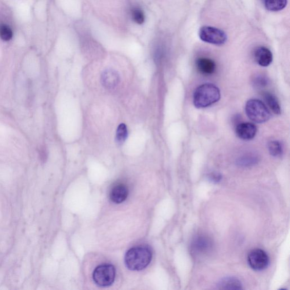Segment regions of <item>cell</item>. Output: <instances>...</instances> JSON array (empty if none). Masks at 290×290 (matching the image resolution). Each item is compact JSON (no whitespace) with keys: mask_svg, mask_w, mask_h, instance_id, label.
Segmentation results:
<instances>
[{"mask_svg":"<svg viewBox=\"0 0 290 290\" xmlns=\"http://www.w3.org/2000/svg\"><path fill=\"white\" fill-rule=\"evenodd\" d=\"M218 288L221 289H242V283L235 277H226L218 283Z\"/></svg>","mask_w":290,"mask_h":290,"instance_id":"13","label":"cell"},{"mask_svg":"<svg viewBox=\"0 0 290 290\" xmlns=\"http://www.w3.org/2000/svg\"><path fill=\"white\" fill-rule=\"evenodd\" d=\"M264 97L268 106L272 109V111L275 114H280L281 109L276 97L269 92L265 93Z\"/></svg>","mask_w":290,"mask_h":290,"instance_id":"15","label":"cell"},{"mask_svg":"<svg viewBox=\"0 0 290 290\" xmlns=\"http://www.w3.org/2000/svg\"><path fill=\"white\" fill-rule=\"evenodd\" d=\"M131 15L133 21L137 24L142 25L144 23L145 20V14L140 8L133 7L131 10Z\"/></svg>","mask_w":290,"mask_h":290,"instance_id":"18","label":"cell"},{"mask_svg":"<svg viewBox=\"0 0 290 290\" xmlns=\"http://www.w3.org/2000/svg\"><path fill=\"white\" fill-rule=\"evenodd\" d=\"M129 194L127 186L118 184L112 188L109 197L111 200L115 204H121L127 199Z\"/></svg>","mask_w":290,"mask_h":290,"instance_id":"10","label":"cell"},{"mask_svg":"<svg viewBox=\"0 0 290 290\" xmlns=\"http://www.w3.org/2000/svg\"><path fill=\"white\" fill-rule=\"evenodd\" d=\"M210 179L212 182H218L219 181H220L221 176L220 175L217 173L212 174L211 175Z\"/></svg>","mask_w":290,"mask_h":290,"instance_id":"22","label":"cell"},{"mask_svg":"<svg viewBox=\"0 0 290 290\" xmlns=\"http://www.w3.org/2000/svg\"><path fill=\"white\" fill-rule=\"evenodd\" d=\"M268 149L271 156L275 157H281L283 154V146L280 142L273 141L268 145Z\"/></svg>","mask_w":290,"mask_h":290,"instance_id":"17","label":"cell"},{"mask_svg":"<svg viewBox=\"0 0 290 290\" xmlns=\"http://www.w3.org/2000/svg\"><path fill=\"white\" fill-rule=\"evenodd\" d=\"M269 80L265 76L258 75L256 76L253 81L254 87L257 89H261L266 86Z\"/></svg>","mask_w":290,"mask_h":290,"instance_id":"21","label":"cell"},{"mask_svg":"<svg viewBox=\"0 0 290 290\" xmlns=\"http://www.w3.org/2000/svg\"><path fill=\"white\" fill-rule=\"evenodd\" d=\"M211 240L204 235L197 237L193 241L191 247L195 253L204 254L211 249L212 247Z\"/></svg>","mask_w":290,"mask_h":290,"instance_id":"11","label":"cell"},{"mask_svg":"<svg viewBox=\"0 0 290 290\" xmlns=\"http://www.w3.org/2000/svg\"><path fill=\"white\" fill-rule=\"evenodd\" d=\"M152 257V252L149 248L137 247L130 249L125 254V263L131 270H141L150 264Z\"/></svg>","mask_w":290,"mask_h":290,"instance_id":"1","label":"cell"},{"mask_svg":"<svg viewBox=\"0 0 290 290\" xmlns=\"http://www.w3.org/2000/svg\"><path fill=\"white\" fill-rule=\"evenodd\" d=\"M200 39L206 43L217 46L224 45L227 41V35L222 30L211 26H204L199 31Z\"/></svg>","mask_w":290,"mask_h":290,"instance_id":"5","label":"cell"},{"mask_svg":"<svg viewBox=\"0 0 290 290\" xmlns=\"http://www.w3.org/2000/svg\"><path fill=\"white\" fill-rule=\"evenodd\" d=\"M265 7L271 12H278L286 7L287 0H264Z\"/></svg>","mask_w":290,"mask_h":290,"instance_id":"14","label":"cell"},{"mask_svg":"<svg viewBox=\"0 0 290 290\" xmlns=\"http://www.w3.org/2000/svg\"><path fill=\"white\" fill-rule=\"evenodd\" d=\"M254 56L256 63L261 67H268L273 62L272 52L265 47L257 48L255 51Z\"/></svg>","mask_w":290,"mask_h":290,"instance_id":"9","label":"cell"},{"mask_svg":"<svg viewBox=\"0 0 290 290\" xmlns=\"http://www.w3.org/2000/svg\"><path fill=\"white\" fill-rule=\"evenodd\" d=\"M115 268L110 264L101 265L96 267L93 272V280L96 285L107 287L112 285L115 280Z\"/></svg>","mask_w":290,"mask_h":290,"instance_id":"4","label":"cell"},{"mask_svg":"<svg viewBox=\"0 0 290 290\" xmlns=\"http://www.w3.org/2000/svg\"><path fill=\"white\" fill-rule=\"evenodd\" d=\"M269 256L261 249L251 250L248 255V263L254 270H264L269 265Z\"/></svg>","mask_w":290,"mask_h":290,"instance_id":"6","label":"cell"},{"mask_svg":"<svg viewBox=\"0 0 290 290\" xmlns=\"http://www.w3.org/2000/svg\"><path fill=\"white\" fill-rule=\"evenodd\" d=\"M120 76L115 70L109 68L104 70L101 75L102 85L106 89L112 90L119 85Z\"/></svg>","mask_w":290,"mask_h":290,"instance_id":"7","label":"cell"},{"mask_svg":"<svg viewBox=\"0 0 290 290\" xmlns=\"http://www.w3.org/2000/svg\"><path fill=\"white\" fill-rule=\"evenodd\" d=\"M258 158L254 156H244L239 159L238 165L241 167L253 166L258 162Z\"/></svg>","mask_w":290,"mask_h":290,"instance_id":"19","label":"cell"},{"mask_svg":"<svg viewBox=\"0 0 290 290\" xmlns=\"http://www.w3.org/2000/svg\"><path fill=\"white\" fill-rule=\"evenodd\" d=\"M257 132L256 126L250 123H241L237 126L236 128V133L238 138L245 141L254 139Z\"/></svg>","mask_w":290,"mask_h":290,"instance_id":"8","label":"cell"},{"mask_svg":"<svg viewBox=\"0 0 290 290\" xmlns=\"http://www.w3.org/2000/svg\"><path fill=\"white\" fill-rule=\"evenodd\" d=\"M220 98L221 92L218 87L212 84H205L195 91L194 103L196 108H204L212 105Z\"/></svg>","mask_w":290,"mask_h":290,"instance_id":"2","label":"cell"},{"mask_svg":"<svg viewBox=\"0 0 290 290\" xmlns=\"http://www.w3.org/2000/svg\"><path fill=\"white\" fill-rule=\"evenodd\" d=\"M246 114L252 121L261 124L268 121L271 113L265 104L258 100H249L245 106Z\"/></svg>","mask_w":290,"mask_h":290,"instance_id":"3","label":"cell"},{"mask_svg":"<svg viewBox=\"0 0 290 290\" xmlns=\"http://www.w3.org/2000/svg\"><path fill=\"white\" fill-rule=\"evenodd\" d=\"M128 132L127 126L125 124H120L117 130L116 141L119 145L124 143L128 138Z\"/></svg>","mask_w":290,"mask_h":290,"instance_id":"16","label":"cell"},{"mask_svg":"<svg viewBox=\"0 0 290 290\" xmlns=\"http://www.w3.org/2000/svg\"><path fill=\"white\" fill-rule=\"evenodd\" d=\"M13 32L10 27L5 24L0 25V37L5 42H8L12 39Z\"/></svg>","mask_w":290,"mask_h":290,"instance_id":"20","label":"cell"},{"mask_svg":"<svg viewBox=\"0 0 290 290\" xmlns=\"http://www.w3.org/2000/svg\"><path fill=\"white\" fill-rule=\"evenodd\" d=\"M197 67L200 72L205 75H211L215 72L216 65L212 60L201 57L197 60Z\"/></svg>","mask_w":290,"mask_h":290,"instance_id":"12","label":"cell"}]
</instances>
